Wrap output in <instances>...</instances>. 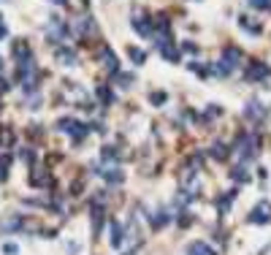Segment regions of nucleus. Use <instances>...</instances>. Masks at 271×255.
<instances>
[{
	"instance_id": "9",
	"label": "nucleus",
	"mask_w": 271,
	"mask_h": 255,
	"mask_svg": "<svg viewBox=\"0 0 271 255\" xmlns=\"http://www.w3.org/2000/svg\"><path fill=\"white\" fill-rule=\"evenodd\" d=\"M101 60H103V68H106V71H111V73L119 71V60H117V55H114L108 46H103V49H101Z\"/></svg>"
},
{
	"instance_id": "26",
	"label": "nucleus",
	"mask_w": 271,
	"mask_h": 255,
	"mask_svg": "<svg viewBox=\"0 0 271 255\" xmlns=\"http://www.w3.org/2000/svg\"><path fill=\"white\" fill-rule=\"evenodd\" d=\"M239 25H241V27H247L250 33H261V27H258V25H252V22L247 19V16H241V19H239Z\"/></svg>"
},
{
	"instance_id": "23",
	"label": "nucleus",
	"mask_w": 271,
	"mask_h": 255,
	"mask_svg": "<svg viewBox=\"0 0 271 255\" xmlns=\"http://www.w3.org/2000/svg\"><path fill=\"white\" fill-rule=\"evenodd\" d=\"M247 3H250L252 8H258V11H266V8H271V0H247Z\"/></svg>"
},
{
	"instance_id": "2",
	"label": "nucleus",
	"mask_w": 271,
	"mask_h": 255,
	"mask_svg": "<svg viewBox=\"0 0 271 255\" xmlns=\"http://www.w3.org/2000/svg\"><path fill=\"white\" fill-rule=\"evenodd\" d=\"M155 41H158V49H160V55H163V60H168V63H179L182 52H179V46L171 41V33H165V36H158Z\"/></svg>"
},
{
	"instance_id": "15",
	"label": "nucleus",
	"mask_w": 271,
	"mask_h": 255,
	"mask_svg": "<svg viewBox=\"0 0 271 255\" xmlns=\"http://www.w3.org/2000/svg\"><path fill=\"white\" fill-rule=\"evenodd\" d=\"M228 155H230V147H228V144H222V141H215V144H212V158H215V160H225Z\"/></svg>"
},
{
	"instance_id": "24",
	"label": "nucleus",
	"mask_w": 271,
	"mask_h": 255,
	"mask_svg": "<svg viewBox=\"0 0 271 255\" xmlns=\"http://www.w3.org/2000/svg\"><path fill=\"white\" fill-rule=\"evenodd\" d=\"M3 253L5 255H19V245H14V242H3Z\"/></svg>"
},
{
	"instance_id": "20",
	"label": "nucleus",
	"mask_w": 271,
	"mask_h": 255,
	"mask_svg": "<svg viewBox=\"0 0 271 255\" xmlns=\"http://www.w3.org/2000/svg\"><path fill=\"white\" fill-rule=\"evenodd\" d=\"M98 98H101L103 103H114V95H111V90H108V87H98Z\"/></svg>"
},
{
	"instance_id": "29",
	"label": "nucleus",
	"mask_w": 271,
	"mask_h": 255,
	"mask_svg": "<svg viewBox=\"0 0 271 255\" xmlns=\"http://www.w3.org/2000/svg\"><path fill=\"white\" fill-rule=\"evenodd\" d=\"M54 3H60V5H62V3H65V0H54Z\"/></svg>"
},
{
	"instance_id": "5",
	"label": "nucleus",
	"mask_w": 271,
	"mask_h": 255,
	"mask_svg": "<svg viewBox=\"0 0 271 255\" xmlns=\"http://www.w3.org/2000/svg\"><path fill=\"white\" fill-rule=\"evenodd\" d=\"M95 174H101V177L106 179L108 185H122V182H125V174L119 171L117 163H114V166H98Z\"/></svg>"
},
{
	"instance_id": "7",
	"label": "nucleus",
	"mask_w": 271,
	"mask_h": 255,
	"mask_svg": "<svg viewBox=\"0 0 271 255\" xmlns=\"http://www.w3.org/2000/svg\"><path fill=\"white\" fill-rule=\"evenodd\" d=\"M247 220H250V223H255V225L271 223V204H269V201H261V204L250 212V217H247Z\"/></svg>"
},
{
	"instance_id": "22",
	"label": "nucleus",
	"mask_w": 271,
	"mask_h": 255,
	"mask_svg": "<svg viewBox=\"0 0 271 255\" xmlns=\"http://www.w3.org/2000/svg\"><path fill=\"white\" fill-rule=\"evenodd\" d=\"M11 141H14V133H11L8 128L0 125V147H3V144H11Z\"/></svg>"
},
{
	"instance_id": "8",
	"label": "nucleus",
	"mask_w": 271,
	"mask_h": 255,
	"mask_svg": "<svg viewBox=\"0 0 271 255\" xmlns=\"http://www.w3.org/2000/svg\"><path fill=\"white\" fill-rule=\"evenodd\" d=\"M133 27L141 33L144 38H149V36H152V30H155V22L149 19V16H144V14H133Z\"/></svg>"
},
{
	"instance_id": "21",
	"label": "nucleus",
	"mask_w": 271,
	"mask_h": 255,
	"mask_svg": "<svg viewBox=\"0 0 271 255\" xmlns=\"http://www.w3.org/2000/svg\"><path fill=\"white\" fill-rule=\"evenodd\" d=\"M19 225H22L19 217H11V220H3V225H0V228H3V231H16Z\"/></svg>"
},
{
	"instance_id": "6",
	"label": "nucleus",
	"mask_w": 271,
	"mask_h": 255,
	"mask_svg": "<svg viewBox=\"0 0 271 255\" xmlns=\"http://www.w3.org/2000/svg\"><path fill=\"white\" fill-rule=\"evenodd\" d=\"M236 149H239V155L247 160V158H252V155H258V149H261V147H258V138H252L250 133H244V136L239 138V147H236Z\"/></svg>"
},
{
	"instance_id": "13",
	"label": "nucleus",
	"mask_w": 271,
	"mask_h": 255,
	"mask_svg": "<svg viewBox=\"0 0 271 255\" xmlns=\"http://www.w3.org/2000/svg\"><path fill=\"white\" fill-rule=\"evenodd\" d=\"M30 185L33 188H41V185H49V177H46V169H41V166H36L30 174Z\"/></svg>"
},
{
	"instance_id": "30",
	"label": "nucleus",
	"mask_w": 271,
	"mask_h": 255,
	"mask_svg": "<svg viewBox=\"0 0 271 255\" xmlns=\"http://www.w3.org/2000/svg\"><path fill=\"white\" fill-rule=\"evenodd\" d=\"M0 68H3V57H0Z\"/></svg>"
},
{
	"instance_id": "16",
	"label": "nucleus",
	"mask_w": 271,
	"mask_h": 255,
	"mask_svg": "<svg viewBox=\"0 0 271 255\" xmlns=\"http://www.w3.org/2000/svg\"><path fill=\"white\" fill-rule=\"evenodd\" d=\"M128 55H130V60H133L136 65H144V60H147V52H144V49H136V46H130Z\"/></svg>"
},
{
	"instance_id": "14",
	"label": "nucleus",
	"mask_w": 271,
	"mask_h": 255,
	"mask_svg": "<svg viewBox=\"0 0 271 255\" xmlns=\"http://www.w3.org/2000/svg\"><path fill=\"white\" fill-rule=\"evenodd\" d=\"M108 231H111V236H108L111 247H119V245H122V239H125V234H122V225H119V223H111V225H108Z\"/></svg>"
},
{
	"instance_id": "28",
	"label": "nucleus",
	"mask_w": 271,
	"mask_h": 255,
	"mask_svg": "<svg viewBox=\"0 0 271 255\" xmlns=\"http://www.w3.org/2000/svg\"><path fill=\"white\" fill-rule=\"evenodd\" d=\"M22 160H25V163H33V160H36V152H33V149H22Z\"/></svg>"
},
{
	"instance_id": "11",
	"label": "nucleus",
	"mask_w": 271,
	"mask_h": 255,
	"mask_svg": "<svg viewBox=\"0 0 271 255\" xmlns=\"http://www.w3.org/2000/svg\"><path fill=\"white\" fill-rule=\"evenodd\" d=\"M187 255H217V253L212 250L206 242L198 239V242H190V245H187Z\"/></svg>"
},
{
	"instance_id": "25",
	"label": "nucleus",
	"mask_w": 271,
	"mask_h": 255,
	"mask_svg": "<svg viewBox=\"0 0 271 255\" xmlns=\"http://www.w3.org/2000/svg\"><path fill=\"white\" fill-rule=\"evenodd\" d=\"M165 98H168L165 92H152V95H149V101H152L155 106H163V103H165Z\"/></svg>"
},
{
	"instance_id": "18",
	"label": "nucleus",
	"mask_w": 271,
	"mask_h": 255,
	"mask_svg": "<svg viewBox=\"0 0 271 255\" xmlns=\"http://www.w3.org/2000/svg\"><path fill=\"white\" fill-rule=\"evenodd\" d=\"M8 166H11V158L8 155H0V185H3L5 177H8Z\"/></svg>"
},
{
	"instance_id": "27",
	"label": "nucleus",
	"mask_w": 271,
	"mask_h": 255,
	"mask_svg": "<svg viewBox=\"0 0 271 255\" xmlns=\"http://www.w3.org/2000/svg\"><path fill=\"white\" fill-rule=\"evenodd\" d=\"M130 82H133V76H130V73H119V76H117V84L119 87H130Z\"/></svg>"
},
{
	"instance_id": "4",
	"label": "nucleus",
	"mask_w": 271,
	"mask_h": 255,
	"mask_svg": "<svg viewBox=\"0 0 271 255\" xmlns=\"http://www.w3.org/2000/svg\"><path fill=\"white\" fill-rule=\"evenodd\" d=\"M57 128H60V130H65V133H71L76 141H79V138H84V136H87V130H90V128L82 125L79 120H60V123H57Z\"/></svg>"
},
{
	"instance_id": "17",
	"label": "nucleus",
	"mask_w": 271,
	"mask_h": 255,
	"mask_svg": "<svg viewBox=\"0 0 271 255\" xmlns=\"http://www.w3.org/2000/svg\"><path fill=\"white\" fill-rule=\"evenodd\" d=\"M101 223H103V209L101 206H92V231H101Z\"/></svg>"
},
{
	"instance_id": "19",
	"label": "nucleus",
	"mask_w": 271,
	"mask_h": 255,
	"mask_svg": "<svg viewBox=\"0 0 271 255\" xmlns=\"http://www.w3.org/2000/svg\"><path fill=\"white\" fill-rule=\"evenodd\" d=\"M233 195H236V193H228L225 198H220V201H217V209H220V214H228V209H230V201H233Z\"/></svg>"
},
{
	"instance_id": "1",
	"label": "nucleus",
	"mask_w": 271,
	"mask_h": 255,
	"mask_svg": "<svg viewBox=\"0 0 271 255\" xmlns=\"http://www.w3.org/2000/svg\"><path fill=\"white\" fill-rule=\"evenodd\" d=\"M241 60H244V52H241L239 46H225V49H222L220 63H217V73L230 76V73H233L236 68L241 65Z\"/></svg>"
},
{
	"instance_id": "12",
	"label": "nucleus",
	"mask_w": 271,
	"mask_h": 255,
	"mask_svg": "<svg viewBox=\"0 0 271 255\" xmlns=\"http://www.w3.org/2000/svg\"><path fill=\"white\" fill-rule=\"evenodd\" d=\"M266 114V109H263V103H258V101H250L244 106V117L247 120H258V117H263Z\"/></svg>"
},
{
	"instance_id": "3",
	"label": "nucleus",
	"mask_w": 271,
	"mask_h": 255,
	"mask_svg": "<svg viewBox=\"0 0 271 255\" xmlns=\"http://www.w3.org/2000/svg\"><path fill=\"white\" fill-rule=\"evenodd\" d=\"M271 76V68L261 60H250V65L244 68V79L247 82H266Z\"/></svg>"
},
{
	"instance_id": "10",
	"label": "nucleus",
	"mask_w": 271,
	"mask_h": 255,
	"mask_svg": "<svg viewBox=\"0 0 271 255\" xmlns=\"http://www.w3.org/2000/svg\"><path fill=\"white\" fill-rule=\"evenodd\" d=\"M54 57H57L60 65H76V52L68 49V46H60V49L54 52Z\"/></svg>"
}]
</instances>
